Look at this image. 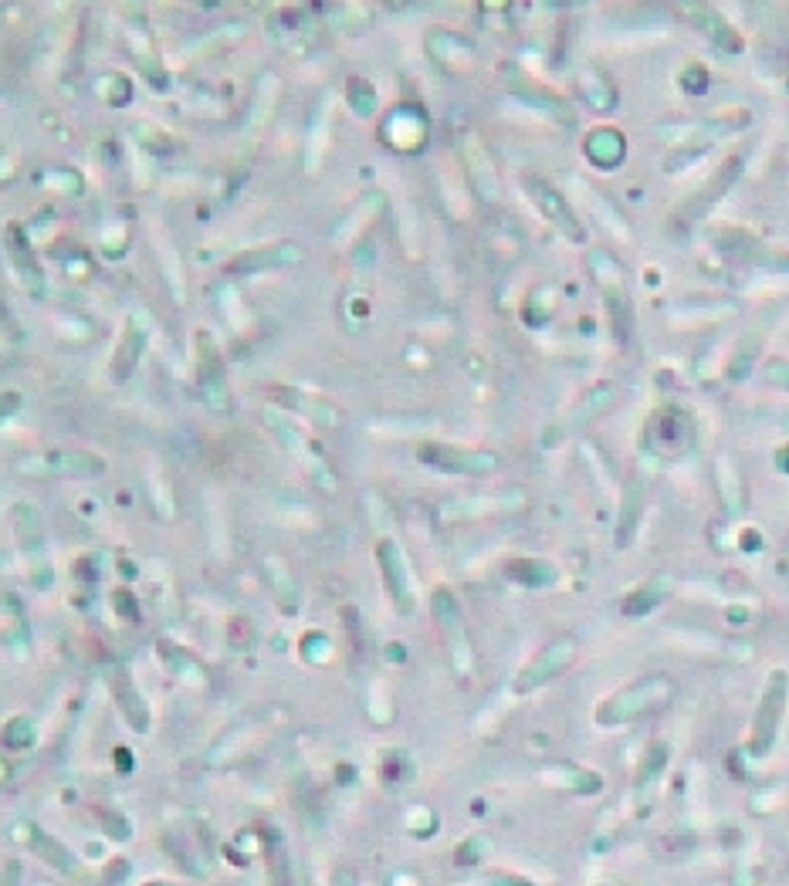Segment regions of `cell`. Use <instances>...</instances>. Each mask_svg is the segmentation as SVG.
<instances>
[{
	"mask_svg": "<svg viewBox=\"0 0 789 886\" xmlns=\"http://www.w3.org/2000/svg\"><path fill=\"white\" fill-rule=\"evenodd\" d=\"M670 697H675V680L664 673H647L634 683H627V688H620L617 694H610L597 711V724L600 728H620V724L664 711Z\"/></svg>",
	"mask_w": 789,
	"mask_h": 886,
	"instance_id": "cell-1",
	"label": "cell"
},
{
	"mask_svg": "<svg viewBox=\"0 0 789 886\" xmlns=\"http://www.w3.org/2000/svg\"><path fill=\"white\" fill-rule=\"evenodd\" d=\"M430 613H433V623H438V629H441V639L448 647V660H451L454 673L467 680L471 670H475V650H471V636H467V626H464L461 602L454 599V592L438 589L430 595Z\"/></svg>",
	"mask_w": 789,
	"mask_h": 886,
	"instance_id": "cell-2",
	"label": "cell"
},
{
	"mask_svg": "<svg viewBox=\"0 0 789 886\" xmlns=\"http://www.w3.org/2000/svg\"><path fill=\"white\" fill-rule=\"evenodd\" d=\"M786 704H789V673L786 670H773L766 688H763V697H759V707L753 714V735H748V754L756 758H766L776 745V735H779V724L786 717Z\"/></svg>",
	"mask_w": 789,
	"mask_h": 886,
	"instance_id": "cell-3",
	"label": "cell"
},
{
	"mask_svg": "<svg viewBox=\"0 0 789 886\" xmlns=\"http://www.w3.org/2000/svg\"><path fill=\"white\" fill-rule=\"evenodd\" d=\"M573 660H576V639L570 633L549 639L545 647L536 654V660L526 663V670L516 677V694H532V691L545 688V683L556 680Z\"/></svg>",
	"mask_w": 789,
	"mask_h": 886,
	"instance_id": "cell-4",
	"label": "cell"
},
{
	"mask_svg": "<svg viewBox=\"0 0 789 886\" xmlns=\"http://www.w3.org/2000/svg\"><path fill=\"white\" fill-rule=\"evenodd\" d=\"M691 420L681 410H661L647 423V447H654L661 457H678L691 447Z\"/></svg>",
	"mask_w": 789,
	"mask_h": 886,
	"instance_id": "cell-5",
	"label": "cell"
},
{
	"mask_svg": "<svg viewBox=\"0 0 789 886\" xmlns=\"http://www.w3.org/2000/svg\"><path fill=\"white\" fill-rule=\"evenodd\" d=\"M526 190H529V196L536 200V207L545 214V220H549L552 227H556L560 234H566L570 240H576V245H579V240L586 237V230H583V224L576 220V214L570 211V204L563 200V193H560V190H552L545 180H536V177L526 180Z\"/></svg>",
	"mask_w": 789,
	"mask_h": 886,
	"instance_id": "cell-6",
	"label": "cell"
},
{
	"mask_svg": "<svg viewBox=\"0 0 789 886\" xmlns=\"http://www.w3.org/2000/svg\"><path fill=\"white\" fill-rule=\"evenodd\" d=\"M380 569H383V579H386V589L397 602L401 613H414V595H410V582H407V569H404V555L393 542H383L380 545Z\"/></svg>",
	"mask_w": 789,
	"mask_h": 886,
	"instance_id": "cell-7",
	"label": "cell"
},
{
	"mask_svg": "<svg viewBox=\"0 0 789 886\" xmlns=\"http://www.w3.org/2000/svg\"><path fill=\"white\" fill-rule=\"evenodd\" d=\"M739 173H742V156H732L729 163H725V167H722V170L715 173V180L708 183V190H701V193H698V196L691 200V204H688V207L681 211V220H691V217L705 214V211L712 207L715 200H719V196H722V193H725V190H729V186L735 183V177H739Z\"/></svg>",
	"mask_w": 789,
	"mask_h": 886,
	"instance_id": "cell-8",
	"label": "cell"
},
{
	"mask_svg": "<svg viewBox=\"0 0 789 886\" xmlns=\"http://www.w3.org/2000/svg\"><path fill=\"white\" fill-rule=\"evenodd\" d=\"M24 832H27V836H24L27 845H31V850H34L37 856L48 860V863H52L55 870H61V873H75V856L65 850V845H61L55 836H48L45 829H37V826H31V822L24 826Z\"/></svg>",
	"mask_w": 789,
	"mask_h": 886,
	"instance_id": "cell-9",
	"label": "cell"
},
{
	"mask_svg": "<svg viewBox=\"0 0 789 886\" xmlns=\"http://www.w3.org/2000/svg\"><path fill=\"white\" fill-rule=\"evenodd\" d=\"M667 589H670V579H664V576H657V579L638 586L634 592H630V595L623 599L620 613L630 616V620H634V616H647L654 606H661V602L667 599Z\"/></svg>",
	"mask_w": 789,
	"mask_h": 886,
	"instance_id": "cell-10",
	"label": "cell"
},
{
	"mask_svg": "<svg viewBox=\"0 0 789 886\" xmlns=\"http://www.w3.org/2000/svg\"><path fill=\"white\" fill-rule=\"evenodd\" d=\"M627 152V143L617 129H597L594 136L586 139V156L600 167H617Z\"/></svg>",
	"mask_w": 789,
	"mask_h": 886,
	"instance_id": "cell-11",
	"label": "cell"
},
{
	"mask_svg": "<svg viewBox=\"0 0 789 886\" xmlns=\"http://www.w3.org/2000/svg\"><path fill=\"white\" fill-rule=\"evenodd\" d=\"M112 691H115V697H120V707H123V714L129 717V724L136 731H146L149 728V711H146V704L139 701V694H136V688H133V680L129 677H115L112 680Z\"/></svg>",
	"mask_w": 789,
	"mask_h": 886,
	"instance_id": "cell-12",
	"label": "cell"
},
{
	"mask_svg": "<svg viewBox=\"0 0 789 886\" xmlns=\"http://www.w3.org/2000/svg\"><path fill=\"white\" fill-rule=\"evenodd\" d=\"M641 488L634 485L627 491V501H623V518H620V529H617V545L620 548H627L630 545V535H634V529H638V518H641Z\"/></svg>",
	"mask_w": 789,
	"mask_h": 886,
	"instance_id": "cell-13",
	"label": "cell"
},
{
	"mask_svg": "<svg viewBox=\"0 0 789 886\" xmlns=\"http://www.w3.org/2000/svg\"><path fill=\"white\" fill-rule=\"evenodd\" d=\"M34 741V728L27 717H14L8 728V748H27Z\"/></svg>",
	"mask_w": 789,
	"mask_h": 886,
	"instance_id": "cell-14",
	"label": "cell"
},
{
	"mask_svg": "<svg viewBox=\"0 0 789 886\" xmlns=\"http://www.w3.org/2000/svg\"><path fill=\"white\" fill-rule=\"evenodd\" d=\"M18 883H21V866L14 860H8V866H4V886H18Z\"/></svg>",
	"mask_w": 789,
	"mask_h": 886,
	"instance_id": "cell-15",
	"label": "cell"
},
{
	"mask_svg": "<svg viewBox=\"0 0 789 886\" xmlns=\"http://www.w3.org/2000/svg\"><path fill=\"white\" fill-rule=\"evenodd\" d=\"M332 886H357V873H352V870H339L336 879H332Z\"/></svg>",
	"mask_w": 789,
	"mask_h": 886,
	"instance_id": "cell-16",
	"label": "cell"
},
{
	"mask_svg": "<svg viewBox=\"0 0 789 886\" xmlns=\"http://www.w3.org/2000/svg\"><path fill=\"white\" fill-rule=\"evenodd\" d=\"M42 886H45V883H42Z\"/></svg>",
	"mask_w": 789,
	"mask_h": 886,
	"instance_id": "cell-17",
	"label": "cell"
}]
</instances>
